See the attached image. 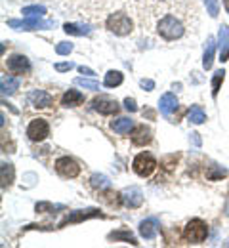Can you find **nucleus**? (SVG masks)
Masks as SVG:
<instances>
[{"label":"nucleus","instance_id":"obj_1","mask_svg":"<svg viewBox=\"0 0 229 248\" xmlns=\"http://www.w3.org/2000/svg\"><path fill=\"white\" fill-rule=\"evenodd\" d=\"M183 25H182V21L178 19V17H174V16H164L163 19L159 21V25H157V32L166 38V40H176V38H180L182 34H183Z\"/></svg>","mask_w":229,"mask_h":248},{"label":"nucleus","instance_id":"obj_2","mask_svg":"<svg viewBox=\"0 0 229 248\" xmlns=\"http://www.w3.org/2000/svg\"><path fill=\"white\" fill-rule=\"evenodd\" d=\"M208 237V225L202 221V219H191L185 227H183V239L191 245H200L204 243V239Z\"/></svg>","mask_w":229,"mask_h":248},{"label":"nucleus","instance_id":"obj_3","mask_svg":"<svg viewBox=\"0 0 229 248\" xmlns=\"http://www.w3.org/2000/svg\"><path fill=\"white\" fill-rule=\"evenodd\" d=\"M105 25H107L109 31L115 32L117 36H126L134 29V23H132V19L126 14H111L107 17V23Z\"/></svg>","mask_w":229,"mask_h":248},{"label":"nucleus","instance_id":"obj_4","mask_svg":"<svg viewBox=\"0 0 229 248\" xmlns=\"http://www.w3.org/2000/svg\"><path fill=\"white\" fill-rule=\"evenodd\" d=\"M8 25L17 31H42L54 27V21H46L42 17H27V19H10Z\"/></svg>","mask_w":229,"mask_h":248},{"label":"nucleus","instance_id":"obj_5","mask_svg":"<svg viewBox=\"0 0 229 248\" xmlns=\"http://www.w3.org/2000/svg\"><path fill=\"white\" fill-rule=\"evenodd\" d=\"M132 168H134V172L139 178H149L155 172V168H157V158L151 155V153H139V155L134 158Z\"/></svg>","mask_w":229,"mask_h":248},{"label":"nucleus","instance_id":"obj_6","mask_svg":"<svg viewBox=\"0 0 229 248\" xmlns=\"http://www.w3.org/2000/svg\"><path fill=\"white\" fill-rule=\"evenodd\" d=\"M56 170H58L60 176L69 178V180H73V178H76V176L80 174L78 162H76L75 158H71V156H61V158H58V160H56Z\"/></svg>","mask_w":229,"mask_h":248},{"label":"nucleus","instance_id":"obj_7","mask_svg":"<svg viewBox=\"0 0 229 248\" xmlns=\"http://www.w3.org/2000/svg\"><path fill=\"white\" fill-rule=\"evenodd\" d=\"M48 134H50V126H48V123H46L44 119H33V121L29 123V126H27V136H29V140H33V141H42V140H46Z\"/></svg>","mask_w":229,"mask_h":248},{"label":"nucleus","instance_id":"obj_8","mask_svg":"<svg viewBox=\"0 0 229 248\" xmlns=\"http://www.w3.org/2000/svg\"><path fill=\"white\" fill-rule=\"evenodd\" d=\"M121 201L124 206L128 208H139L143 204V193L139 187H126L122 193H121Z\"/></svg>","mask_w":229,"mask_h":248},{"label":"nucleus","instance_id":"obj_9","mask_svg":"<svg viewBox=\"0 0 229 248\" xmlns=\"http://www.w3.org/2000/svg\"><path fill=\"white\" fill-rule=\"evenodd\" d=\"M92 109L98 111L99 115H115L119 111V103L107 95H99L92 101Z\"/></svg>","mask_w":229,"mask_h":248},{"label":"nucleus","instance_id":"obj_10","mask_svg":"<svg viewBox=\"0 0 229 248\" xmlns=\"http://www.w3.org/2000/svg\"><path fill=\"white\" fill-rule=\"evenodd\" d=\"M90 217H103V214L96 210V208H88V210H76V212H73V214H69V216L60 223V227H63L67 223H80V221H84V219H90Z\"/></svg>","mask_w":229,"mask_h":248},{"label":"nucleus","instance_id":"obj_11","mask_svg":"<svg viewBox=\"0 0 229 248\" xmlns=\"http://www.w3.org/2000/svg\"><path fill=\"white\" fill-rule=\"evenodd\" d=\"M27 99H29V103L33 107H36V109H46V107H50L54 103V97L48 92H44V90H33V92H29Z\"/></svg>","mask_w":229,"mask_h":248},{"label":"nucleus","instance_id":"obj_12","mask_svg":"<svg viewBox=\"0 0 229 248\" xmlns=\"http://www.w3.org/2000/svg\"><path fill=\"white\" fill-rule=\"evenodd\" d=\"M8 69L12 73H17V75H23V73H29L31 71V62L21 56V54H15L12 58H8Z\"/></svg>","mask_w":229,"mask_h":248},{"label":"nucleus","instance_id":"obj_13","mask_svg":"<svg viewBox=\"0 0 229 248\" xmlns=\"http://www.w3.org/2000/svg\"><path fill=\"white\" fill-rule=\"evenodd\" d=\"M159 219L157 217H147V219H143L141 223H139V235L143 237V239H147V241H153L155 237H157V231H159Z\"/></svg>","mask_w":229,"mask_h":248},{"label":"nucleus","instance_id":"obj_14","mask_svg":"<svg viewBox=\"0 0 229 248\" xmlns=\"http://www.w3.org/2000/svg\"><path fill=\"white\" fill-rule=\"evenodd\" d=\"M151 140H153V136H151V130H149L145 124H141V126H136V128L132 130V143H134V145H137V147H143V145H147Z\"/></svg>","mask_w":229,"mask_h":248},{"label":"nucleus","instance_id":"obj_15","mask_svg":"<svg viewBox=\"0 0 229 248\" xmlns=\"http://www.w3.org/2000/svg\"><path fill=\"white\" fill-rule=\"evenodd\" d=\"M159 109H161V113H163L164 117H172V113L178 109V97L174 95L172 92L164 93L163 97L159 99Z\"/></svg>","mask_w":229,"mask_h":248},{"label":"nucleus","instance_id":"obj_16","mask_svg":"<svg viewBox=\"0 0 229 248\" xmlns=\"http://www.w3.org/2000/svg\"><path fill=\"white\" fill-rule=\"evenodd\" d=\"M218 48H220V62L229 60V27L222 25L218 32Z\"/></svg>","mask_w":229,"mask_h":248},{"label":"nucleus","instance_id":"obj_17","mask_svg":"<svg viewBox=\"0 0 229 248\" xmlns=\"http://www.w3.org/2000/svg\"><path fill=\"white\" fill-rule=\"evenodd\" d=\"M82 101H84V95L78 92V90H67L61 95V105L63 107H78Z\"/></svg>","mask_w":229,"mask_h":248},{"label":"nucleus","instance_id":"obj_18","mask_svg":"<svg viewBox=\"0 0 229 248\" xmlns=\"http://www.w3.org/2000/svg\"><path fill=\"white\" fill-rule=\"evenodd\" d=\"M214 52H216V40L210 36L206 40V46H204V54H202V67L208 71L212 69V62H214Z\"/></svg>","mask_w":229,"mask_h":248},{"label":"nucleus","instance_id":"obj_19","mask_svg":"<svg viewBox=\"0 0 229 248\" xmlns=\"http://www.w3.org/2000/svg\"><path fill=\"white\" fill-rule=\"evenodd\" d=\"M63 31L67 34H73V36H90L92 34V27L90 25H82V23H65Z\"/></svg>","mask_w":229,"mask_h":248},{"label":"nucleus","instance_id":"obj_20","mask_svg":"<svg viewBox=\"0 0 229 248\" xmlns=\"http://www.w3.org/2000/svg\"><path fill=\"white\" fill-rule=\"evenodd\" d=\"M111 130H115L117 134H130L132 130H134V123H132L130 119H126V117H121V119L111 123Z\"/></svg>","mask_w":229,"mask_h":248},{"label":"nucleus","instance_id":"obj_21","mask_svg":"<svg viewBox=\"0 0 229 248\" xmlns=\"http://www.w3.org/2000/svg\"><path fill=\"white\" fill-rule=\"evenodd\" d=\"M19 84H21V80H19L17 77H4V78H2V84H0V86H2V93H4V95H6V93H8V95L15 93V90L19 88Z\"/></svg>","mask_w":229,"mask_h":248},{"label":"nucleus","instance_id":"obj_22","mask_svg":"<svg viewBox=\"0 0 229 248\" xmlns=\"http://www.w3.org/2000/svg\"><path fill=\"white\" fill-rule=\"evenodd\" d=\"M122 80H124V75H122L121 71H109V73L105 75L103 84H105L107 88H117V86L122 84Z\"/></svg>","mask_w":229,"mask_h":248},{"label":"nucleus","instance_id":"obj_23","mask_svg":"<svg viewBox=\"0 0 229 248\" xmlns=\"http://www.w3.org/2000/svg\"><path fill=\"white\" fill-rule=\"evenodd\" d=\"M14 166L10 164V162H4L2 164V168H0V180H2V187L6 189L8 186H12V182H14Z\"/></svg>","mask_w":229,"mask_h":248},{"label":"nucleus","instance_id":"obj_24","mask_svg":"<svg viewBox=\"0 0 229 248\" xmlns=\"http://www.w3.org/2000/svg\"><path fill=\"white\" fill-rule=\"evenodd\" d=\"M187 119H189V123L193 124H202L206 121V113H204V109L200 105H193L189 109V113H187Z\"/></svg>","mask_w":229,"mask_h":248},{"label":"nucleus","instance_id":"obj_25","mask_svg":"<svg viewBox=\"0 0 229 248\" xmlns=\"http://www.w3.org/2000/svg\"><path fill=\"white\" fill-rule=\"evenodd\" d=\"M226 176H228V170L222 168V166H218V164H212V166L206 168V180H210V182L222 180V178H226Z\"/></svg>","mask_w":229,"mask_h":248},{"label":"nucleus","instance_id":"obj_26","mask_svg":"<svg viewBox=\"0 0 229 248\" xmlns=\"http://www.w3.org/2000/svg\"><path fill=\"white\" fill-rule=\"evenodd\" d=\"M90 186L94 187V189H109L111 187V182H109V178L107 176H103V174H94L92 178H90Z\"/></svg>","mask_w":229,"mask_h":248},{"label":"nucleus","instance_id":"obj_27","mask_svg":"<svg viewBox=\"0 0 229 248\" xmlns=\"http://www.w3.org/2000/svg\"><path fill=\"white\" fill-rule=\"evenodd\" d=\"M109 239H113V241H126V243H130V245H137V241H136V237L132 235L130 231H113L111 235H109Z\"/></svg>","mask_w":229,"mask_h":248},{"label":"nucleus","instance_id":"obj_28","mask_svg":"<svg viewBox=\"0 0 229 248\" xmlns=\"http://www.w3.org/2000/svg\"><path fill=\"white\" fill-rule=\"evenodd\" d=\"M224 78H226V71H224V69H220V71H216V73H214V77H212V97H216V95H218L220 86H222V82H224Z\"/></svg>","mask_w":229,"mask_h":248},{"label":"nucleus","instance_id":"obj_29","mask_svg":"<svg viewBox=\"0 0 229 248\" xmlns=\"http://www.w3.org/2000/svg\"><path fill=\"white\" fill-rule=\"evenodd\" d=\"M21 14H25L27 17H42L46 14V8L44 6H25Z\"/></svg>","mask_w":229,"mask_h":248},{"label":"nucleus","instance_id":"obj_30","mask_svg":"<svg viewBox=\"0 0 229 248\" xmlns=\"http://www.w3.org/2000/svg\"><path fill=\"white\" fill-rule=\"evenodd\" d=\"M75 84H78V86H82V88H86V90H94V92H98L99 90V82L90 80V78H84V77L75 78Z\"/></svg>","mask_w":229,"mask_h":248},{"label":"nucleus","instance_id":"obj_31","mask_svg":"<svg viewBox=\"0 0 229 248\" xmlns=\"http://www.w3.org/2000/svg\"><path fill=\"white\" fill-rule=\"evenodd\" d=\"M206 6V12L210 14V17H218L220 14V2L218 0H202Z\"/></svg>","mask_w":229,"mask_h":248},{"label":"nucleus","instance_id":"obj_32","mask_svg":"<svg viewBox=\"0 0 229 248\" xmlns=\"http://www.w3.org/2000/svg\"><path fill=\"white\" fill-rule=\"evenodd\" d=\"M56 52H58L60 56H69V54L73 52V44H71V42H60V44L56 46Z\"/></svg>","mask_w":229,"mask_h":248},{"label":"nucleus","instance_id":"obj_33","mask_svg":"<svg viewBox=\"0 0 229 248\" xmlns=\"http://www.w3.org/2000/svg\"><path fill=\"white\" fill-rule=\"evenodd\" d=\"M73 67H75V63H56V65H54V69H56V71H60V73H63V71H71V69H73Z\"/></svg>","mask_w":229,"mask_h":248},{"label":"nucleus","instance_id":"obj_34","mask_svg":"<svg viewBox=\"0 0 229 248\" xmlns=\"http://www.w3.org/2000/svg\"><path fill=\"white\" fill-rule=\"evenodd\" d=\"M139 86H141L143 90H147V92H151V90L155 88V82H153V80H145V78H143V80L139 82Z\"/></svg>","mask_w":229,"mask_h":248},{"label":"nucleus","instance_id":"obj_35","mask_svg":"<svg viewBox=\"0 0 229 248\" xmlns=\"http://www.w3.org/2000/svg\"><path fill=\"white\" fill-rule=\"evenodd\" d=\"M52 208H56V206H52L50 202H38L36 204V212H46V210H52Z\"/></svg>","mask_w":229,"mask_h":248},{"label":"nucleus","instance_id":"obj_36","mask_svg":"<svg viewBox=\"0 0 229 248\" xmlns=\"http://www.w3.org/2000/svg\"><path fill=\"white\" fill-rule=\"evenodd\" d=\"M124 107L130 111V113H134V111H137V107H136V101L132 99V97H126L124 99Z\"/></svg>","mask_w":229,"mask_h":248},{"label":"nucleus","instance_id":"obj_37","mask_svg":"<svg viewBox=\"0 0 229 248\" xmlns=\"http://www.w3.org/2000/svg\"><path fill=\"white\" fill-rule=\"evenodd\" d=\"M78 71H80L82 75H88V77H94V75H96L92 69H88V67H84V65H80V67H78Z\"/></svg>","mask_w":229,"mask_h":248},{"label":"nucleus","instance_id":"obj_38","mask_svg":"<svg viewBox=\"0 0 229 248\" xmlns=\"http://www.w3.org/2000/svg\"><path fill=\"white\" fill-rule=\"evenodd\" d=\"M224 8H226V12L229 14V0H224Z\"/></svg>","mask_w":229,"mask_h":248},{"label":"nucleus","instance_id":"obj_39","mask_svg":"<svg viewBox=\"0 0 229 248\" xmlns=\"http://www.w3.org/2000/svg\"><path fill=\"white\" fill-rule=\"evenodd\" d=\"M226 247H229V241H228V243H226Z\"/></svg>","mask_w":229,"mask_h":248}]
</instances>
